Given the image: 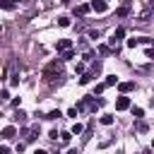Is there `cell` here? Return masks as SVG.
Masks as SVG:
<instances>
[{"mask_svg": "<svg viewBox=\"0 0 154 154\" xmlns=\"http://www.w3.org/2000/svg\"><path fill=\"white\" fill-rule=\"evenodd\" d=\"M116 14H118V17H128V14H130V5H128V2L120 5V7L116 10Z\"/></svg>", "mask_w": 154, "mask_h": 154, "instance_id": "cell-9", "label": "cell"}, {"mask_svg": "<svg viewBox=\"0 0 154 154\" xmlns=\"http://www.w3.org/2000/svg\"><path fill=\"white\" fill-rule=\"evenodd\" d=\"M125 108H130V96H118L116 99V111H125Z\"/></svg>", "mask_w": 154, "mask_h": 154, "instance_id": "cell-3", "label": "cell"}, {"mask_svg": "<svg viewBox=\"0 0 154 154\" xmlns=\"http://www.w3.org/2000/svg\"><path fill=\"white\" fill-rule=\"evenodd\" d=\"M14 132H17V130H14L12 125H7V128H2V135H0V137H2V140H10V137H14Z\"/></svg>", "mask_w": 154, "mask_h": 154, "instance_id": "cell-7", "label": "cell"}, {"mask_svg": "<svg viewBox=\"0 0 154 154\" xmlns=\"http://www.w3.org/2000/svg\"><path fill=\"white\" fill-rule=\"evenodd\" d=\"M70 137H72V132H63V142H65V144L70 142Z\"/></svg>", "mask_w": 154, "mask_h": 154, "instance_id": "cell-23", "label": "cell"}, {"mask_svg": "<svg viewBox=\"0 0 154 154\" xmlns=\"http://www.w3.org/2000/svg\"><path fill=\"white\" fill-rule=\"evenodd\" d=\"M58 26H70V17H58Z\"/></svg>", "mask_w": 154, "mask_h": 154, "instance_id": "cell-16", "label": "cell"}, {"mask_svg": "<svg viewBox=\"0 0 154 154\" xmlns=\"http://www.w3.org/2000/svg\"><path fill=\"white\" fill-rule=\"evenodd\" d=\"M149 7H154V0H149Z\"/></svg>", "mask_w": 154, "mask_h": 154, "instance_id": "cell-25", "label": "cell"}, {"mask_svg": "<svg viewBox=\"0 0 154 154\" xmlns=\"http://www.w3.org/2000/svg\"><path fill=\"white\" fill-rule=\"evenodd\" d=\"M14 5H17V0H0V7L2 10H12Z\"/></svg>", "mask_w": 154, "mask_h": 154, "instance_id": "cell-10", "label": "cell"}, {"mask_svg": "<svg viewBox=\"0 0 154 154\" xmlns=\"http://www.w3.org/2000/svg\"><path fill=\"white\" fill-rule=\"evenodd\" d=\"M144 55H147L149 60H154V48H147V53H144Z\"/></svg>", "mask_w": 154, "mask_h": 154, "instance_id": "cell-24", "label": "cell"}, {"mask_svg": "<svg viewBox=\"0 0 154 154\" xmlns=\"http://www.w3.org/2000/svg\"><path fill=\"white\" fill-rule=\"evenodd\" d=\"M60 2H67V0H60Z\"/></svg>", "mask_w": 154, "mask_h": 154, "instance_id": "cell-27", "label": "cell"}, {"mask_svg": "<svg viewBox=\"0 0 154 154\" xmlns=\"http://www.w3.org/2000/svg\"><path fill=\"white\" fill-rule=\"evenodd\" d=\"M67 48H72V41H70V38H60V41L55 43V51H60V53L67 51Z\"/></svg>", "mask_w": 154, "mask_h": 154, "instance_id": "cell-5", "label": "cell"}, {"mask_svg": "<svg viewBox=\"0 0 154 154\" xmlns=\"http://www.w3.org/2000/svg\"><path fill=\"white\" fill-rule=\"evenodd\" d=\"M14 120H17V123H24V120H26V113H24V111L19 108V111L14 113Z\"/></svg>", "mask_w": 154, "mask_h": 154, "instance_id": "cell-13", "label": "cell"}, {"mask_svg": "<svg viewBox=\"0 0 154 154\" xmlns=\"http://www.w3.org/2000/svg\"><path fill=\"white\" fill-rule=\"evenodd\" d=\"M113 84H118V77L116 75H108L106 77V87H113Z\"/></svg>", "mask_w": 154, "mask_h": 154, "instance_id": "cell-15", "label": "cell"}, {"mask_svg": "<svg viewBox=\"0 0 154 154\" xmlns=\"http://www.w3.org/2000/svg\"><path fill=\"white\" fill-rule=\"evenodd\" d=\"M123 38H125V29H123V26H118V29H116V31L111 34V38H108V41H111V46L116 48V46H118V43H120Z\"/></svg>", "mask_w": 154, "mask_h": 154, "instance_id": "cell-2", "label": "cell"}, {"mask_svg": "<svg viewBox=\"0 0 154 154\" xmlns=\"http://www.w3.org/2000/svg\"><path fill=\"white\" fill-rule=\"evenodd\" d=\"M72 58H75V51H72V48L63 51V60H72Z\"/></svg>", "mask_w": 154, "mask_h": 154, "instance_id": "cell-14", "label": "cell"}, {"mask_svg": "<svg viewBox=\"0 0 154 154\" xmlns=\"http://www.w3.org/2000/svg\"><path fill=\"white\" fill-rule=\"evenodd\" d=\"M77 111H79V108L75 106V108H70V111H67V116H70V118H77Z\"/></svg>", "mask_w": 154, "mask_h": 154, "instance_id": "cell-22", "label": "cell"}, {"mask_svg": "<svg viewBox=\"0 0 154 154\" xmlns=\"http://www.w3.org/2000/svg\"><path fill=\"white\" fill-rule=\"evenodd\" d=\"M101 125H113V116H101Z\"/></svg>", "mask_w": 154, "mask_h": 154, "instance_id": "cell-17", "label": "cell"}, {"mask_svg": "<svg viewBox=\"0 0 154 154\" xmlns=\"http://www.w3.org/2000/svg\"><path fill=\"white\" fill-rule=\"evenodd\" d=\"M82 130H84V125H82V123H75V125H72V135H79Z\"/></svg>", "mask_w": 154, "mask_h": 154, "instance_id": "cell-18", "label": "cell"}, {"mask_svg": "<svg viewBox=\"0 0 154 154\" xmlns=\"http://www.w3.org/2000/svg\"><path fill=\"white\" fill-rule=\"evenodd\" d=\"M152 149H154V140H152Z\"/></svg>", "mask_w": 154, "mask_h": 154, "instance_id": "cell-26", "label": "cell"}, {"mask_svg": "<svg viewBox=\"0 0 154 154\" xmlns=\"http://www.w3.org/2000/svg\"><path fill=\"white\" fill-rule=\"evenodd\" d=\"M91 77H94V72H87V75H82V77H79V84H89V82H91Z\"/></svg>", "mask_w": 154, "mask_h": 154, "instance_id": "cell-11", "label": "cell"}, {"mask_svg": "<svg viewBox=\"0 0 154 154\" xmlns=\"http://www.w3.org/2000/svg\"><path fill=\"white\" fill-rule=\"evenodd\" d=\"M106 7H108L106 0H91V10L94 12H106Z\"/></svg>", "mask_w": 154, "mask_h": 154, "instance_id": "cell-4", "label": "cell"}, {"mask_svg": "<svg viewBox=\"0 0 154 154\" xmlns=\"http://www.w3.org/2000/svg\"><path fill=\"white\" fill-rule=\"evenodd\" d=\"M132 116H135V118H142L144 111H142V108H132Z\"/></svg>", "mask_w": 154, "mask_h": 154, "instance_id": "cell-21", "label": "cell"}, {"mask_svg": "<svg viewBox=\"0 0 154 154\" xmlns=\"http://www.w3.org/2000/svg\"><path fill=\"white\" fill-rule=\"evenodd\" d=\"M118 89H120V94H128L135 89V82H118Z\"/></svg>", "mask_w": 154, "mask_h": 154, "instance_id": "cell-6", "label": "cell"}, {"mask_svg": "<svg viewBox=\"0 0 154 154\" xmlns=\"http://www.w3.org/2000/svg\"><path fill=\"white\" fill-rule=\"evenodd\" d=\"M89 10H91V5H87V2H82L79 7H75V14H79V17H82V14H87Z\"/></svg>", "mask_w": 154, "mask_h": 154, "instance_id": "cell-8", "label": "cell"}, {"mask_svg": "<svg viewBox=\"0 0 154 154\" xmlns=\"http://www.w3.org/2000/svg\"><path fill=\"white\" fill-rule=\"evenodd\" d=\"M103 89H106V82H103V84H96V89H94V96H96V94H101Z\"/></svg>", "mask_w": 154, "mask_h": 154, "instance_id": "cell-20", "label": "cell"}, {"mask_svg": "<svg viewBox=\"0 0 154 154\" xmlns=\"http://www.w3.org/2000/svg\"><path fill=\"white\" fill-rule=\"evenodd\" d=\"M63 60V58H60ZM60 60H53V63H48L46 65V70H43V79L46 82H53L55 77H60V72H63V63Z\"/></svg>", "mask_w": 154, "mask_h": 154, "instance_id": "cell-1", "label": "cell"}, {"mask_svg": "<svg viewBox=\"0 0 154 154\" xmlns=\"http://www.w3.org/2000/svg\"><path fill=\"white\" fill-rule=\"evenodd\" d=\"M60 116H63V113H60L58 108H55V111H51V113H46V118H48V120H58Z\"/></svg>", "mask_w": 154, "mask_h": 154, "instance_id": "cell-12", "label": "cell"}, {"mask_svg": "<svg viewBox=\"0 0 154 154\" xmlns=\"http://www.w3.org/2000/svg\"><path fill=\"white\" fill-rule=\"evenodd\" d=\"M140 43V38H128V48H135Z\"/></svg>", "mask_w": 154, "mask_h": 154, "instance_id": "cell-19", "label": "cell"}]
</instances>
